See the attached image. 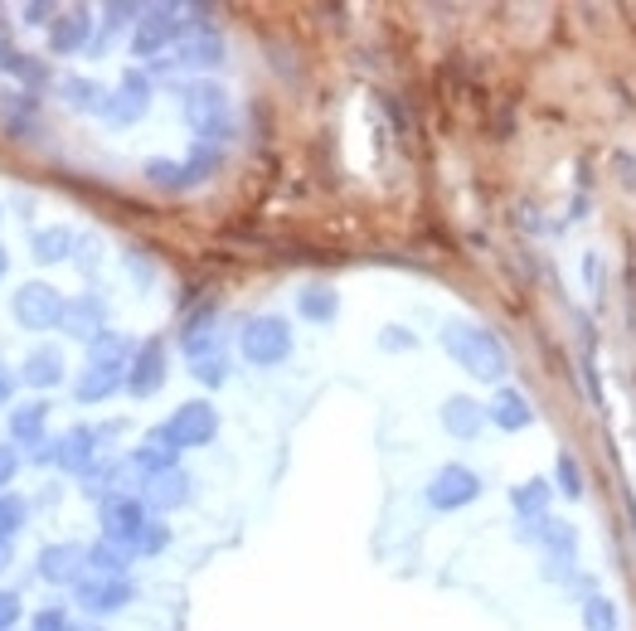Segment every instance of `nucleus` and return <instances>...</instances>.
<instances>
[{
    "label": "nucleus",
    "instance_id": "4be33fe9",
    "mask_svg": "<svg viewBox=\"0 0 636 631\" xmlns=\"http://www.w3.org/2000/svg\"><path fill=\"white\" fill-rule=\"evenodd\" d=\"M73 248H78V238H73L68 224H49V229H35V238H29V257H35L39 267L68 263Z\"/></svg>",
    "mask_w": 636,
    "mask_h": 631
},
{
    "label": "nucleus",
    "instance_id": "f03ea898",
    "mask_svg": "<svg viewBox=\"0 0 636 631\" xmlns=\"http://www.w3.org/2000/svg\"><path fill=\"white\" fill-rule=\"evenodd\" d=\"M238 350H244V359L253 369H277L291 355V326L273 312L248 316L244 330H238Z\"/></svg>",
    "mask_w": 636,
    "mask_h": 631
},
{
    "label": "nucleus",
    "instance_id": "0eeeda50",
    "mask_svg": "<svg viewBox=\"0 0 636 631\" xmlns=\"http://www.w3.org/2000/svg\"><path fill=\"white\" fill-rule=\"evenodd\" d=\"M482 476H476L472 467H462V462H447V467L433 471V481H427V505L433 510H462V505H472L476 495H482Z\"/></svg>",
    "mask_w": 636,
    "mask_h": 631
},
{
    "label": "nucleus",
    "instance_id": "6e6552de",
    "mask_svg": "<svg viewBox=\"0 0 636 631\" xmlns=\"http://www.w3.org/2000/svg\"><path fill=\"white\" fill-rule=\"evenodd\" d=\"M132 597H137V583H132V578H108V573H83L78 588H73V603H78L88 617L122 613Z\"/></svg>",
    "mask_w": 636,
    "mask_h": 631
},
{
    "label": "nucleus",
    "instance_id": "a211bd4d",
    "mask_svg": "<svg viewBox=\"0 0 636 631\" xmlns=\"http://www.w3.org/2000/svg\"><path fill=\"white\" fill-rule=\"evenodd\" d=\"M482 422H491V418H486V403H476L466 394H447L442 399V428L452 432L457 442L482 438Z\"/></svg>",
    "mask_w": 636,
    "mask_h": 631
},
{
    "label": "nucleus",
    "instance_id": "bb28decb",
    "mask_svg": "<svg viewBox=\"0 0 636 631\" xmlns=\"http://www.w3.org/2000/svg\"><path fill=\"white\" fill-rule=\"evenodd\" d=\"M132 554L127 544H112V540H98L88 550V573H108V578H127V568H132Z\"/></svg>",
    "mask_w": 636,
    "mask_h": 631
},
{
    "label": "nucleus",
    "instance_id": "a19ab883",
    "mask_svg": "<svg viewBox=\"0 0 636 631\" xmlns=\"http://www.w3.org/2000/svg\"><path fill=\"white\" fill-rule=\"evenodd\" d=\"M15 384H20V375L5 365V359H0V408H5V403H15Z\"/></svg>",
    "mask_w": 636,
    "mask_h": 631
},
{
    "label": "nucleus",
    "instance_id": "393cba45",
    "mask_svg": "<svg viewBox=\"0 0 636 631\" xmlns=\"http://www.w3.org/2000/svg\"><path fill=\"white\" fill-rule=\"evenodd\" d=\"M0 74L20 78V83H25V92H39V88H45V83H49V68L39 64L35 54L15 49V45H0Z\"/></svg>",
    "mask_w": 636,
    "mask_h": 631
},
{
    "label": "nucleus",
    "instance_id": "20e7f679",
    "mask_svg": "<svg viewBox=\"0 0 636 631\" xmlns=\"http://www.w3.org/2000/svg\"><path fill=\"white\" fill-rule=\"evenodd\" d=\"M64 306H68V296L59 292V287H49V282H25V287H15V296H10V316H15V326H25V330H54V326H64Z\"/></svg>",
    "mask_w": 636,
    "mask_h": 631
},
{
    "label": "nucleus",
    "instance_id": "49530a36",
    "mask_svg": "<svg viewBox=\"0 0 636 631\" xmlns=\"http://www.w3.org/2000/svg\"><path fill=\"white\" fill-rule=\"evenodd\" d=\"M0 45H5V20H0Z\"/></svg>",
    "mask_w": 636,
    "mask_h": 631
},
{
    "label": "nucleus",
    "instance_id": "ea45409f",
    "mask_svg": "<svg viewBox=\"0 0 636 631\" xmlns=\"http://www.w3.org/2000/svg\"><path fill=\"white\" fill-rule=\"evenodd\" d=\"M379 345L384 350H413V345H419V336H413V330H403V326H389L379 336Z\"/></svg>",
    "mask_w": 636,
    "mask_h": 631
},
{
    "label": "nucleus",
    "instance_id": "4c0bfd02",
    "mask_svg": "<svg viewBox=\"0 0 636 631\" xmlns=\"http://www.w3.org/2000/svg\"><path fill=\"white\" fill-rule=\"evenodd\" d=\"M102 15H108V35H112V29H122V25H137V20H141V5H127V0H112V5L102 10Z\"/></svg>",
    "mask_w": 636,
    "mask_h": 631
},
{
    "label": "nucleus",
    "instance_id": "37998d69",
    "mask_svg": "<svg viewBox=\"0 0 636 631\" xmlns=\"http://www.w3.org/2000/svg\"><path fill=\"white\" fill-rule=\"evenodd\" d=\"M78 267H83V273H92V267H98V243H78Z\"/></svg>",
    "mask_w": 636,
    "mask_h": 631
},
{
    "label": "nucleus",
    "instance_id": "1a4fd4ad",
    "mask_svg": "<svg viewBox=\"0 0 636 631\" xmlns=\"http://www.w3.org/2000/svg\"><path fill=\"white\" fill-rule=\"evenodd\" d=\"M165 428H171V438H175V447H210L214 442V432H219V408L214 403H204V399H195V403H180V408L165 418Z\"/></svg>",
    "mask_w": 636,
    "mask_h": 631
},
{
    "label": "nucleus",
    "instance_id": "5701e85b",
    "mask_svg": "<svg viewBox=\"0 0 636 631\" xmlns=\"http://www.w3.org/2000/svg\"><path fill=\"white\" fill-rule=\"evenodd\" d=\"M88 35H92V15L88 10H68V15H59L49 25V54H78L88 45Z\"/></svg>",
    "mask_w": 636,
    "mask_h": 631
},
{
    "label": "nucleus",
    "instance_id": "f257e3e1",
    "mask_svg": "<svg viewBox=\"0 0 636 631\" xmlns=\"http://www.w3.org/2000/svg\"><path fill=\"white\" fill-rule=\"evenodd\" d=\"M442 345H447V355H452L472 379H482V384H500V379L510 375L506 345L496 340V330L476 326V320H447Z\"/></svg>",
    "mask_w": 636,
    "mask_h": 631
},
{
    "label": "nucleus",
    "instance_id": "2f4dec72",
    "mask_svg": "<svg viewBox=\"0 0 636 631\" xmlns=\"http://www.w3.org/2000/svg\"><path fill=\"white\" fill-rule=\"evenodd\" d=\"M25 515H29L25 495H15V491H0V540H15V534L25 530Z\"/></svg>",
    "mask_w": 636,
    "mask_h": 631
},
{
    "label": "nucleus",
    "instance_id": "6ab92c4d",
    "mask_svg": "<svg viewBox=\"0 0 636 631\" xmlns=\"http://www.w3.org/2000/svg\"><path fill=\"white\" fill-rule=\"evenodd\" d=\"M20 384L29 389H59L64 384V355H59V345H35L25 355V365H20Z\"/></svg>",
    "mask_w": 636,
    "mask_h": 631
},
{
    "label": "nucleus",
    "instance_id": "39448f33",
    "mask_svg": "<svg viewBox=\"0 0 636 631\" xmlns=\"http://www.w3.org/2000/svg\"><path fill=\"white\" fill-rule=\"evenodd\" d=\"M180 108H185V122H190L200 137L228 141V92L219 88V83H210V78L190 83L185 98H180Z\"/></svg>",
    "mask_w": 636,
    "mask_h": 631
},
{
    "label": "nucleus",
    "instance_id": "c9c22d12",
    "mask_svg": "<svg viewBox=\"0 0 636 631\" xmlns=\"http://www.w3.org/2000/svg\"><path fill=\"white\" fill-rule=\"evenodd\" d=\"M195 379H200L204 389H219L228 379V365H224V355H210V359H195V369H190Z\"/></svg>",
    "mask_w": 636,
    "mask_h": 631
},
{
    "label": "nucleus",
    "instance_id": "dca6fc26",
    "mask_svg": "<svg viewBox=\"0 0 636 631\" xmlns=\"http://www.w3.org/2000/svg\"><path fill=\"white\" fill-rule=\"evenodd\" d=\"M117 389H127V365H112V359H88L73 384V399L88 408V403H108Z\"/></svg>",
    "mask_w": 636,
    "mask_h": 631
},
{
    "label": "nucleus",
    "instance_id": "9d476101",
    "mask_svg": "<svg viewBox=\"0 0 636 631\" xmlns=\"http://www.w3.org/2000/svg\"><path fill=\"white\" fill-rule=\"evenodd\" d=\"M171 359H165V340L155 336V340H141L137 345V355H132V365H127V394L132 399H151L155 389L165 384V375H171Z\"/></svg>",
    "mask_w": 636,
    "mask_h": 631
},
{
    "label": "nucleus",
    "instance_id": "72a5a7b5",
    "mask_svg": "<svg viewBox=\"0 0 636 631\" xmlns=\"http://www.w3.org/2000/svg\"><path fill=\"white\" fill-rule=\"evenodd\" d=\"M29 631H78V627H73V617H68V603H49L45 613H35Z\"/></svg>",
    "mask_w": 636,
    "mask_h": 631
},
{
    "label": "nucleus",
    "instance_id": "f3484780",
    "mask_svg": "<svg viewBox=\"0 0 636 631\" xmlns=\"http://www.w3.org/2000/svg\"><path fill=\"white\" fill-rule=\"evenodd\" d=\"M132 467H137L141 476H161V471H171V467H180V447H175V438H171V428H151L146 438L132 447Z\"/></svg>",
    "mask_w": 636,
    "mask_h": 631
},
{
    "label": "nucleus",
    "instance_id": "de8ad7c7",
    "mask_svg": "<svg viewBox=\"0 0 636 631\" xmlns=\"http://www.w3.org/2000/svg\"><path fill=\"white\" fill-rule=\"evenodd\" d=\"M78 631H102V627H78Z\"/></svg>",
    "mask_w": 636,
    "mask_h": 631
},
{
    "label": "nucleus",
    "instance_id": "58836bf2",
    "mask_svg": "<svg viewBox=\"0 0 636 631\" xmlns=\"http://www.w3.org/2000/svg\"><path fill=\"white\" fill-rule=\"evenodd\" d=\"M20 617H25V603H20V593H5V588H0V631H15Z\"/></svg>",
    "mask_w": 636,
    "mask_h": 631
},
{
    "label": "nucleus",
    "instance_id": "423d86ee",
    "mask_svg": "<svg viewBox=\"0 0 636 631\" xmlns=\"http://www.w3.org/2000/svg\"><path fill=\"white\" fill-rule=\"evenodd\" d=\"M98 520H102V540H112V544H137V534L151 525V505L141 501V495H132V491H122V495H112V501H102L98 505Z\"/></svg>",
    "mask_w": 636,
    "mask_h": 631
},
{
    "label": "nucleus",
    "instance_id": "2eb2a0df",
    "mask_svg": "<svg viewBox=\"0 0 636 631\" xmlns=\"http://www.w3.org/2000/svg\"><path fill=\"white\" fill-rule=\"evenodd\" d=\"M64 336L73 340H98L102 330H108V296H98V292H78V296H68V306H64Z\"/></svg>",
    "mask_w": 636,
    "mask_h": 631
},
{
    "label": "nucleus",
    "instance_id": "9b49d317",
    "mask_svg": "<svg viewBox=\"0 0 636 631\" xmlns=\"http://www.w3.org/2000/svg\"><path fill=\"white\" fill-rule=\"evenodd\" d=\"M137 495H141L146 505H151V510L171 515V510H180V505H190V495H195V476L185 471V467H171V471H161V476H141Z\"/></svg>",
    "mask_w": 636,
    "mask_h": 631
},
{
    "label": "nucleus",
    "instance_id": "c756f323",
    "mask_svg": "<svg viewBox=\"0 0 636 631\" xmlns=\"http://www.w3.org/2000/svg\"><path fill=\"white\" fill-rule=\"evenodd\" d=\"M549 495H554V485L525 481V485H515V491H510V505H515L525 520H539V515H545V505H549Z\"/></svg>",
    "mask_w": 636,
    "mask_h": 631
},
{
    "label": "nucleus",
    "instance_id": "7ed1b4c3",
    "mask_svg": "<svg viewBox=\"0 0 636 631\" xmlns=\"http://www.w3.org/2000/svg\"><path fill=\"white\" fill-rule=\"evenodd\" d=\"M185 5H141L137 35H132V54L137 59H161L171 54V45L180 49V39L190 35V20H180Z\"/></svg>",
    "mask_w": 636,
    "mask_h": 631
},
{
    "label": "nucleus",
    "instance_id": "4468645a",
    "mask_svg": "<svg viewBox=\"0 0 636 631\" xmlns=\"http://www.w3.org/2000/svg\"><path fill=\"white\" fill-rule=\"evenodd\" d=\"M102 438H108V432H102V428H88V422H78V428L59 432V462H54V467L68 471V476H83V471L92 467V462H102Z\"/></svg>",
    "mask_w": 636,
    "mask_h": 631
},
{
    "label": "nucleus",
    "instance_id": "7c9ffc66",
    "mask_svg": "<svg viewBox=\"0 0 636 631\" xmlns=\"http://www.w3.org/2000/svg\"><path fill=\"white\" fill-rule=\"evenodd\" d=\"M583 631H622L618 622V603L602 593H593L588 603H583Z\"/></svg>",
    "mask_w": 636,
    "mask_h": 631
},
{
    "label": "nucleus",
    "instance_id": "c85d7f7f",
    "mask_svg": "<svg viewBox=\"0 0 636 631\" xmlns=\"http://www.w3.org/2000/svg\"><path fill=\"white\" fill-rule=\"evenodd\" d=\"M146 180L155 185V190H190V171H185V161H146Z\"/></svg>",
    "mask_w": 636,
    "mask_h": 631
},
{
    "label": "nucleus",
    "instance_id": "aec40b11",
    "mask_svg": "<svg viewBox=\"0 0 636 631\" xmlns=\"http://www.w3.org/2000/svg\"><path fill=\"white\" fill-rule=\"evenodd\" d=\"M127 467H132V462H112V457H102V462H92V467L88 471H83L78 476V491L83 495H88V501H112V495H122V485H127Z\"/></svg>",
    "mask_w": 636,
    "mask_h": 631
},
{
    "label": "nucleus",
    "instance_id": "ddd939ff",
    "mask_svg": "<svg viewBox=\"0 0 636 631\" xmlns=\"http://www.w3.org/2000/svg\"><path fill=\"white\" fill-rule=\"evenodd\" d=\"M88 573V550L83 544H45L39 550V578H45L49 588H78V578Z\"/></svg>",
    "mask_w": 636,
    "mask_h": 631
},
{
    "label": "nucleus",
    "instance_id": "a878e982",
    "mask_svg": "<svg viewBox=\"0 0 636 631\" xmlns=\"http://www.w3.org/2000/svg\"><path fill=\"white\" fill-rule=\"evenodd\" d=\"M59 92H64V102L68 108H78V112H108V98L112 92L102 88L98 78H78V74H68V78H59Z\"/></svg>",
    "mask_w": 636,
    "mask_h": 631
},
{
    "label": "nucleus",
    "instance_id": "cd10ccee",
    "mask_svg": "<svg viewBox=\"0 0 636 631\" xmlns=\"http://www.w3.org/2000/svg\"><path fill=\"white\" fill-rule=\"evenodd\" d=\"M297 312L307 320H316V326H326V320L340 316V296L331 287H307V292H297Z\"/></svg>",
    "mask_w": 636,
    "mask_h": 631
},
{
    "label": "nucleus",
    "instance_id": "e433bc0d",
    "mask_svg": "<svg viewBox=\"0 0 636 631\" xmlns=\"http://www.w3.org/2000/svg\"><path fill=\"white\" fill-rule=\"evenodd\" d=\"M20 467H25V452H20L15 442H0V491H5V485H15Z\"/></svg>",
    "mask_w": 636,
    "mask_h": 631
},
{
    "label": "nucleus",
    "instance_id": "a18cd8bd",
    "mask_svg": "<svg viewBox=\"0 0 636 631\" xmlns=\"http://www.w3.org/2000/svg\"><path fill=\"white\" fill-rule=\"evenodd\" d=\"M5 273H10V253H5V243H0V282H5Z\"/></svg>",
    "mask_w": 636,
    "mask_h": 631
},
{
    "label": "nucleus",
    "instance_id": "473e14b6",
    "mask_svg": "<svg viewBox=\"0 0 636 631\" xmlns=\"http://www.w3.org/2000/svg\"><path fill=\"white\" fill-rule=\"evenodd\" d=\"M165 544H171V525H161V520H155V515H151V525H146V530L137 534L132 554H137V558H151V554H161Z\"/></svg>",
    "mask_w": 636,
    "mask_h": 631
},
{
    "label": "nucleus",
    "instance_id": "b1692460",
    "mask_svg": "<svg viewBox=\"0 0 636 631\" xmlns=\"http://www.w3.org/2000/svg\"><path fill=\"white\" fill-rule=\"evenodd\" d=\"M486 418H491L496 428H506V432H520V428L535 422V408H529V399L520 394V389H500V394L486 403Z\"/></svg>",
    "mask_w": 636,
    "mask_h": 631
},
{
    "label": "nucleus",
    "instance_id": "f8f14e48",
    "mask_svg": "<svg viewBox=\"0 0 636 631\" xmlns=\"http://www.w3.org/2000/svg\"><path fill=\"white\" fill-rule=\"evenodd\" d=\"M146 108H151V78H146L141 68H127L117 92L108 98V112H102V117H108L112 127H132V122L146 117Z\"/></svg>",
    "mask_w": 636,
    "mask_h": 631
},
{
    "label": "nucleus",
    "instance_id": "c03bdc74",
    "mask_svg": "<svg viewBox=\"0 0 636 631\" xmlns=\"http://www.w3.org/2000/svg\"><path fill=\"white\" fill-rule=\"evenodd\" d=\"M583 277H588V287H593V292H598V287H602V263H598V257H593V253H588V263H583Z\"/></svg>",
    "mask_w": 636,
    "mask_h": 631
},
{
    "label": "nucleus",
    "instance_id": "412c9836",
    "mask_svg": "<svg viewBox=\"0 0 636 631\" xmlns=\"http://www.w3.org/2000/svg\"><path fill=\"white\" fill-rule=\"evenodd\" d=\"M45 428H49V403L45 399L15 403V408H10V442H15V447H39V442H45Z\"/></svg>",
    "mask_w": 636,
    "mask_h": 631
},
{
    "label": "nucleus",
    "instance_id": "79ce46f5",
    "mask_svg": "<svg viewBox=\"0 0 636 631\" xmlns=\"http://www.w3.org/2000/svg\"><path fill=\"white\" fill-rule=\"evenodd\" d=\"M25 20L29 25H49V20H59V10L45 5V0H35V5H25Z\"/></svg>",
    "mask_w": 636,
    "mask_h": 631
},
{
    "label": "nucleus",
    "instance_id": "f704fd0d",
    "mask_svg": "<svg viewBox=\"0 0 636 631\" xmlns=\"http://www.w3.org/2000/svg\"><path fill=\"white\" fill-rule=\"evenodd\" d=\"M554 476H559V491H564L569 501H578V495H583V471H578V462H573L569 452H559V462H554Z\"/></svg>",
    "mask_w": 636,
    "mask_h": 631
}]
</instances>
